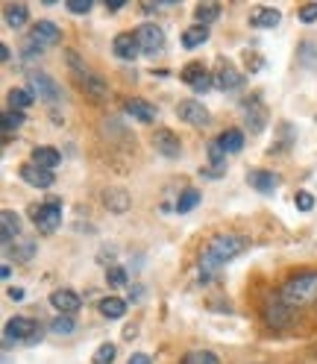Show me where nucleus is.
I'll return each mask as SVG.
<instances>
[{"label": "nucleus", "instance_id": "obj_32", "mask_svg": "<svg viewBox=\"0 0 317 364\" xmlns=\"http://www.w3.org/2000/svg\"><path fill=\"white\" fill-rule=\"evenodd\" d=\"M50 332L53 335H74L77 332V321L71 314H56L50 321Z\"/></svg>", "mask_w": 317, "mask_h": 364}, {"label": "nucleus", "instance_id": "obj_2", "mask_svg": "<svg viewBox=\"0 0 317 364\" xmlns=\"http://www.w3.org/2000/svg\"><path fill=\"white\" fill-rule=\"evenodd\" d=\"M276 297L291 309H308L317 303V270H303L294 273L291 279H285V285L276 291Z\"/></svg>", "mask_w": 317, "mask_h": 364}, {"label": "nucleus", "instance_id": "obj_12", "mask_svg": "<svg viewBox=\"0 0 317 364\" xmlns=\"http://www.w3.org/2000/svg\"><path fill=\"white\" fill-rule=\"evenodd\" d=\"M153 147H156V153H162L165 159H179V153H183V141H179V135L173 129H156Z\"/></svg>", "mask_w": 317, "mask_h": 364}, {"label": "nucleus", "instance_id": "obj_39", "mask_svg": "<svg viewBox=\"0 0 317 364\" xmlns=\"http://www.w3.org/2000/svg\"><path fill=\"white\" fill-rule=\"evenodd\" d=\"M297 18L303 21V24H314V21H317V4H303Z\"/></svg>", "mask_w": 317, "mask_h": 364}, {"label": "nucleus", "instance_id": "obj_15", "mask_svg": "<svg viewBox=\"0 0 317 364\" xmlns=\"http://www.w3.org/2000/svg\"><path fill=\"white\" fill-rule=\"evenodd\" d=\"M124 112H127V115H132L135 121H141V124H153L156 115H158V109L150 100H141V97H129L124 103Z\"/></svg>", "mask_w": 317, "mask_h": 364}, {"label": "nucleus", "instance_id": "obj_43", "mask_svg": "<svg viewBox=\"0 0 317 364\" xmlns=\"http://www.w3.org/2000/svg\"><path fill=\"white\" fill-rule=\"evenodd\" d=\"M9 300H24V291H21V288H9Z\"/></svg>", "mask_w": 317, "mask_h": 364}, {"label": "nucleus", "instance_id": "obj_42", "mask_svg": "<svg viewBox=\"0 0 317 364\" xmlns=\"http://www.w3.org/2000/svg\"><path fill=\"white\" fill-rule=\"evenodd\" d=\"M127 4H124V0H106V9L109 12H118V9H124Z\"/></svg>", "mask_w": 317, "mask_h": 364}, {"label": "nucleus", "instance_id": "obj_14", "mask_svg": "<svg viewBox=\"0 0 317 364\" xmlns=\"http://www.w3.org/2000/svg\"><path fill=\"white\" fill-rule=\"evenodd\" d=\"M21 179H24L27 186H33V188H50L53 182H56L53 171H48V168H38V165H33V162L21 168Z\"/></svg>", "mask_w": 317, "mask_h": 364}, {"label": "nucleus", "instance_id": "obj_4", "mask_svg": "<svg viewBox=\"0 0 317 364\" xmlns=\"http://www.w3.org/2000/svg\"><path fill=\"white\" fill-rule=\"evenodd\" d=\"M30 220L36 223V230L44 232V235L56 232L59 226H62V200L50 197V200H44V203H36V206H30Z\"/></svg>", "mask_w": 317, "mask_h": 364}, {"label": "nucleus", "instance_id": "obj_34", "mask_svg": "<svg viewBox=\"0 0 317 364\" xmlns=\"http://www.w3.org/2000/svg\"><path fill=\"white\" fill-rule=\"evenodd\" d=\"M179 364H220V358L215 353H209V350H191V353L183 355Z\"/></svg>", "mask_w": 317, "mask_h": 364}, {"label": "nucleus", "instance_id": "obj_22", "mask_svg": "<svg viewBox=\"0 0 317 364\" xmlns=\"http://www.w3.org/2000/svg\"><path fill=\"white\" fill-rule=\"evenodd\" d=\"M4 250H6V256L15 259V262H30V259L36 256V241L27 238V235H21L18 241H12V244L4 247Z\"/></svg>", "mask_w": 317, "mask_h": 364}, {"label": "nucleus", "instance_id": "obj_37", "mask_svg": "<svg viewBox=\"0 0 317 364\" xmlns=\"http://www.w3.org/2000/svg\"><path fill=\"white\" fill-rule=\"evenodd\" d=\"M92 0H68V4H65V9L68 12H74V15H88V12H92Z\"/></svg>", "mask_w": 317, "mask_h": 364}, {"label": "nucleus", "instance_id": "obj_31", "mask_svg": "<svg viewBox=\"0 0 317 364\" xmlns=\"http://www.w3.org/2000/svg\"><path fill=\"white\" fill-rule=\"evenodd\" d=\"M220 12H223L220 4H197V9H194V15H197V21H200L203 27H209L212 21H217Z\"/></svg>", "mask_w": 317, "mask_h": 364}, {"label": "nucleus", "instance_id": "obj_5", "mask_svg": "<svg viewBox=\"0 0 317 364\" xmlns=\"http://www.w3.org/2000/svg\"><path fill=\"white\" fill-rule=\"evenodd\" d=\"M68 62H71V74H74L77 85H80L82 91H88V95H92L95 100H103V97H106V82H103L97 74L88 71V65L80 62L77 53H68Z\"/></svg>", "mask_w": 317, "mask_h": 364}, {"label": "nucleus", "instance_id": "obj_23", "mask_svg": "<svg viewBox=\"0 0 317 364\" xmlns=\"http://www.w3.org/2000/svg\"><path fill=\"white\" fill-rule=\"evenodd\" d=\"M4 21H6V27L21 30L30 21V6L27 4H4Z\"/></svg>", "mask_w": 317, "mask_h": 364}, {"label": "nucleus", "instance_id": "obj_36", "mask_svg": "<svg viewBox=\"0 0 317 364\" xmlns=\"http://www.w3.org/2000/svg\"><path fill=\"white\" fill-rule=\"evenodd\" d=\"M106 282H109L112 288H124V285L129 282V277H127V270H124V267H109Z\"/></svg>", "mask_w": 317, "mask_h": 364}, {"label": "nucleus", "instance_id": "obj_11", "mask_svg": "<svg viewBox=\"0 0 317 364\" xmlns=\"http://www.w3.org/2000/svg\"><path fill=\"white\" fill-rule=\"evenodd\" d=\"M30 91H33V95H38V97H44V100H50V103H56V100L62 97L56 80L48 77L44 71H33V74H30Z\"/></svg>", "mask_w": 317, "mask_h": 364}, {"label": "nucleus", "instance_id": "obj_21", "mask_svg": "<svg viewBox=\"0 0 317 364\" xmlns=\"http://www.w3.org/2000/svg\"><path fill=\"white\" fill-rule=\"evenodd\" d=\"M215 85L220 91H235V88L244 85V74L235 71L232 65H223V68H217V74H215Z\"/></svg>", "mask_w": 317, "mask_h": 364}, {"label": "nucleus", "instance_id": "obj_13", "mask_svg": "<svg viewBox=\"0 0 317 364\" xmlns=\"http://www.w3.org/2000/svg\"><path fill=\"white\" fill-rule=\"evenodd\" d=\"M50 306L56 309V314H74L82 306V297L71 288H56L50 294Z\"/></svg>", "mask_w": 317, "mask_h": 364}, {"label": "nucleus", "instance_id": "obj_10", "mask_svg": "<svg viewBox=\"0 0 317 364\" xmlns=\"http://www.w3.org/2000/svg\"><path fill=\"white\" fill-rule=\"evenodd\" d=\"M176 115H179V121H186L188 127H206L212 121L209 109L203 106L200 100H183V103H176Z\"/></svg>", "mask_w": 317, "mask_h": 364}, {"label": "nucleus", "instance_id": "obj_18", "mask_svg": "<svg viewBox=\"0 0 317 364\" xmlns=\"http://www.w3.org/2000/svg\"><path fill=\"white\" fill-rule=\"evenodd\" d=\"M291 309L279 300V297H270L267 303H264V321L270 323V326H285V323H291Z\"/></svg>", "mask_w": 317, "mask_h": 364}, {"label": "nucleus", "instance_id": "obj_27", "mask_svg": "<svg viewBox=\"0 0 317 364\" xmlns=\"http://www.w3.org/2000/svg\"><path fill=\"white\" fill-rule=\"evenodd\" d=\"M209 41V27H203V24H194L183 33V48L186 50H197L200 44H206Z\"/></svg>", "mask_w": 317, "mask_h": 364}, {"label": "nucleus", "instance_id": "obj_7", "mask_svg": "<svg viewBox=\"0 0 317 364\" xmlns=\"http://www.w3.org/2000/svg\"><path fill=\"white\" fill-rule=\"evenodd\" d=\"M59 41H62V30L53 21H36L27 36V44H33V48H50V44H59Z\"/></svg>", "mask_w": 317, "mask_h": 364}, {"label": "nucleus", "instance_id": "obj_24", "mask_svg": "<svg viewBox=\"0 0 317 364\" xmlns=\"http://www.w3.org/2000/svg\"><path fill=\"white\" fill-rule=\"evenodd\" d=\"M215 144H217L220 153H226V156L241 153V147H244V132H241V129H223L217 139H215Z\"/></svg>", "mask_w": 317, "mask_h": 364}, {"label": "nucleus", "instance_id": "obj_30", "mask_svg": "<svg viewBox=\"0 0 317 364\" xmlns=\"http://www.w3.org/2000/svg\"><path fill=\"white\" fill-rule=\"evenodd\" d=\"M203 200V194H200V188H186V191H179V197H176V212L179 215H188L194 206H197V203Z\"/></svg>", "mask_w": 317, "mask_h": 364}, {"label": "nucleus", "instance_id": "obj_44", "mask_svg": "<svg viewBox=\"0 0 317 364\" xmlns=\"http://www.w3.org/2000/svg\"><path fill=\"white\" fill-rule=\"evenodd\" d=\"M0 59H4V62H9V59H12V53H9L6 44H0Z\"/></svg>", "mask_w": 317, "mask_h": 364}, {"label": "nucleus", "instance_id": "obj_41", "mask_svg": "<svg viewBox=\"0 0 317 364\" xmlns=\"http://www.w3.org/2000/svg\"><path fill=\"white\" fill-rule=\"evenodd\" d=\"M127 364H153V361H150V355H144V353H132Z\"/></svg>", "mask_w": 317, "mask_h": 364}, {"label": "nucleus", "instance_id": "obj_3", "mask_svg": "<svg viewBox=\"0 0 317 364\" xmlns=\"http://www.w3.org/2000/svg\"><path fill=\"white\" fill-rule=\"evenodd\" d=\"M41 335H44V329L38 321H33V317H9L6 326H4L6 347L9 344H38Z\"/></svg>", "mask_w": 317, "mask_h": 364}, {"label": "nucleus", "instance_id": "obj_8", "mask_svg": "<svg viewBox=\"0 0 317 364\" xmlns=\"http://www.w3.org/2000/svg\"><path fill=\"white\" fill-rule=\"evenodd\" d=\"M179 80H183L186 85H191L194 91H209L215 85V77L206 71V65L203 62H188L183 68V74H179Z\"/></svg>", "mask_w": 317, "mask_h": 364}, {"label": "nucleus", "instance_id": "obj_9", "mask_svg": "<svg viewBox=\"0 0 317 364\" xmlns=\"http://www.w3.org/2000/svg\"><path fill=\"white\" fill-rule=\"evenodd\" d=\"M244 124H247V129H250L253 135H259L264 129V124H267V106L262 103L259 95H253L250 100H244Z\"/></svg>", "mask_w": 317, "mask_h": 364}, {"label": "nucleus", "instance_id": "obj_29", "mask_svg": "<svg viewBox=\"0 0 317 364\" xmlns=\"http://www.w3.org/2000/svg\"><path fill=\"white\" fill-rule=\"evenodd\" d=\"M6 100H9V109H18V112H24V109H30V106H33L36 95H33L30 88H9Z\"/></svg>", "mask_w": 317, "mask_h": 364}, {"label": "nucleus", "instance_id": "obj_20", "mask_svg": "<svg viewBox=\"0 0 317 364\" xmlns=\"http://www.w3.org/2000/svg\"><path fill=\"white\" fill-rule=\"evenodd\" d=\"M279 21H282L279 9H274V6H259V9H253V15H250V27H256V30H274Z\"/></svg>", "mask_w": 317, "mask_h": 364}, {"label": "nucleus", "instance_id": "obj_1", "mask_svg": "<svg viewBox=\"0 0 317 364\" xmlns=\"http://www.w3.org/2000/svg\"><path fill=\"white\" fill-rule=\"evenodd\" d=\"M247 247H250V238L241 235V232H217L200 250V282H209L212 273H217L220 267H226L238 256H244Z\"/></svg>", "mask_w": 317, "mask_h": 364}, {"label": "nucleus", "instance_id": "obj_17", "mask_svg": "<svg viewBox=\"0 0 317 364\" xmlns=\"http://www.w3.org/2000/svg\"><path fill=\"white\" fill-rule=\"evenodd\" d=\"M18 238H21V218L12 209H4L0 212V241H4V247H9Z\"/></svg>", "mask_w": 317, "mask_h": 364}, {"label": "nucleus", "instance_id": "obj_28", "mask_svg": "<svg viewBox=\"0 0 317 364\" xmlns=\"http://www.w3.org/2000/svg\"><path fill=\"white\" fill-rule=\"evenodd\" d=\"M103 203H106V206L115 212V215H124V212L129 209V194H127L124 188H112V191L103 194Z\"/></svg>", "mask_w": 317, "mask_h": 364}, {"label": "nucleus", "instance_id": "obj_35", "mask_svg": "<svg viewBox=\"0 0 317 364\" xmlns=\"http://www.w3.org/2000/svg\"><path fill=\"white\" fill-rule=\"evenodd\" d=\"M115 355H118L115 344H100L95 350V355H92V364H112V361H115Z\"/></svg>", "mask_w": 317, "mask_h": 364}, {"label": "nucleus", "instance_id": "obj_26", "mask_svg": "<svg viewBox=\"0 0 317 364\" xmlns=\"http://www.w3.org/2000/svg\"><path fill=\"white\" fill-rule=\"evenodd\" d=\"M59 162H62V156L56 147H36L33 150V165H38V168L53 171V168H59Z\"/></svg>", "mask_w": 317, "mask_h": 364}, {"label": "nucleus", "instance_id": "obj_40", "mask_svg": "<svg viewBox=\"0 0 317 364\" xmlns=\"http://www.w3.org/2000/svg\"><path fill=\"white\" fill-rule=\"evenodd\" d=\"M173 4H141V12H147V15H153V12H158V9H171Z\"/></svg>", "mask_w": 317, "mask_h": 364}, {"label": "nucleus", "instance_id": "obj_38", "mask_svg": "<svg viewBox=\"0 0 317 364\" xmlns=\"http://www.w3.org/2000/svg\"><path fill=\"white\" fill-rule=\"evenodd\" d=\"M294 203H297L300 212H311L314 209V197L308 191H297V194H294Z\"/></svg>", "mask_w": 317, "mask_h": 364}, {"label": "nucleus", "instance_id": "obj_19", "mask_svg": "<svg viewBox=\"0 0 317 364\" xmlns=\"http://www.w3.org/2000/svg\"><path fill=\"white\" fill-rule=\"evenodd\" d=\"M247 182H250L259 194H274L279 188V176L274 171H250L247 173Z\"/></svg>", "mask_w": 317, "mask_h": 364}, {"label": "nucleus", "instance_id": "obj_25", "mask_svg": "<svg viewBox=\"0 0 317 364\" xmlns=\"http://www.w3.org/2000/svg\"><path fill=\"white\" fill-rule=\"evenodd\" d=\"M97 311L106 317V321H121V317L127 314V300H121V297H103L97 303Z\"/></svg>", "mask_w": 317, "mask_h": 364}, {"label": "nucleus", "instance_id": "obj_16", "mask_svg": "<svg viewBox=\"0 0 317 364\" xmlns=\"http://www.w3.org/2000/svg\"><path fill=\"white\" fill-rule=\"evenodd\" d=\"M112 53H115L118 59H124V62H132L141 53L139 41H135V33H118L115 41H112Z\"/></svg>", "mask_w": 317, "mask_h": 364}, {"label": "nucleus", "instance_id": "obj_33", "mask_svg": "<svg viewBox=\"0 0 317 364\" xmlns=\"http://www.w3.org/2000/svg\"><path fill=\"white\" fill-rule=\"evenodd\" d=\"M21 124H24V112H18V109H6L4 115H0V129H4V135L15 132Z\"/></svg>", "mask_w": 317, "mask_h": 364}, {"label": "nucleus", "instance_id": "obj_6", "mask_svg": "<svg viewBox=\"0 0 317 364\" xmlns=\"http://www.w3.org/2000/svg\"><path fill=\"white\" fill-rule=\"evenodd\" d=\"M135 41H139L144 56H156V53L165 50V30L158 24H141L135 30Z\"/></svg>", "mask_w": 317, "mask_h": 364}]
</instances>
